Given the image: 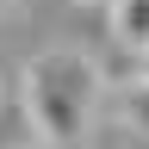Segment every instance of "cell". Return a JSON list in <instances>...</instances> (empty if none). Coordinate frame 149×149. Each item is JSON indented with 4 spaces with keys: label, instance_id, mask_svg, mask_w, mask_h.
I'll return each instance as SVG.
<instances>
[{
    "label": "cell",
    "instance_id": "cell-1",
    "mask_svg": "<svg viewBox=\"0 0 149 149\" xmlns=\"http://www.w3.org/2000/svg\"><path fill=\"white\" fill-rule=\"evenodd\" d=\"M100 68L87 62L81 50H44L25 62V81H19V106L37 130V143L50 149H74L93 130V112H100Z\"/></svg>",
    "mask_w": 149,
    "mask_h": 149
},
{
    "label": "cell",
    "instance_id": "cell-2",
    "mask_svg": "<svg viewBox=\"0 0 149 149\" xmlns=\"http://www.w3.org/2000/svg\"><path fill=\"white\" fill-rule=\"evenodd\" d=\"M112 37L130 56H143L149 50V0H112Z\"/></svg>",
    "mask_w": 149,
    "mask_h": 149
},
{
    "label": "cell",
    "instance_id": "cell-3",
    "mask_svg": "<svg viewBox=\"0 0 149 149\" xmlns=\"http://www.w3.org/2000/svg\"><path fill=\"white\" fill-rule=\"evenodd\" d=\"M118 118L137 130V137H149V87H143V81H137V87H130L124 100H118Z\"/></svg>",
    "mask_w": 149,
    "mask_h": 149
},
{
    "label": "cell",
    "instance_id": "cell-4",
    "mask_svg": "<svg viewBox=\"0 0 149 149\" xmlns=\"http://www.w3.org/2000/svg\"><path fill=\"white\" fill-rule=\"evenodd\" d=\"M137 81H143V87H149V50H143V56H137Z\"/></svg>",
    "mask_w": 149,
    "mask_h": 149
}]
</instances>
